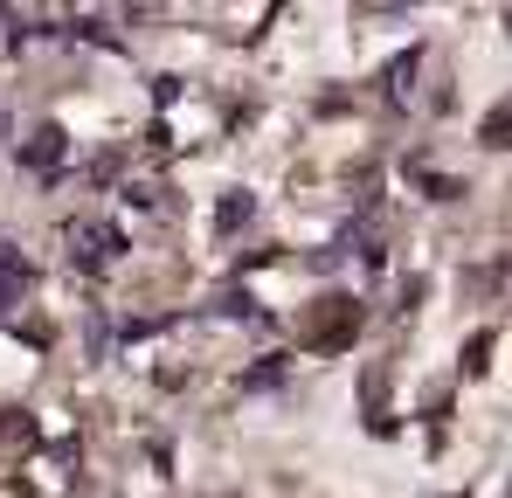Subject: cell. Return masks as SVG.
Returning <instances> with one entry per match:
<instances>
[{"mask_svg":"<svg viewBox=\"0 0 512 498\" xmlns=\"http://www.w3.org/2000/svg\"><path fill=\"white\" fill-rule=\"evenodd\" d=\"M298 339L312 346V353H346L353 339H360V298H319L312 312H305V326H298Z\"/></svg>","mask_w":512,"mask_h":498,"instance_id":"obj_1","label":"cell"},{"mask_svg":"<svg viewBox=\"0 0 512 498\" xmlns=\"http://www.w3.org/2000/svg\"><path fill=\"white\" fill-rule=\"evenodd\" d=\"M118 249H125V236H118L111 222H84V229H70V256H77L84 270H104Z\"/></svg>","mask_w":512,"mask_h":498,"instance_id":"obj_2","label":"cell"},{"mask_svg":"<svg viewBox=\"0 0 512 498\" xmlns=\"http://www.w3.org/2000/svg\"><path fill=\"white\" fill-rule=\"evenodd\" d=\"M478 139H485V146H499V153L512 146V97H499V104L485 111V125H478Z\"/></svg>","mask_w":512,"mask_h":498,"instance_id":"obj_3","label":"cell"},{"mask_svg":"<svg viewBox=\"0 0 512 498\" xmlns=\"http://www.w3.org/2000/svg\"><path fill=\"white\" fill-rule=\"evenodd\" d=\"M56 153H63V132H56V125H42V132H35V139H28V160H56Z\"/></svg>","mask_w":512,"mask_h":498,"instance_id":"obj_4","label":"cell"},{"mask_svg":"<svg viewBox=\"0 0 512 498\" xmlns=\"http://www.w3.org/2000/svg\"><path fill=\"white\" fill-rule=\"evenodd\" d=\"M250 194H229V201H222V215H215V222H222V229H236V222H250Z\"/></svg>","mask_w":512,"mask_h":498,"instance_id":"obj_5","label":"cell"},{"mask_svg":"<svg viewBox=\"0 0 512 498\" xmlns=\"http://www.w3.org/2000/svg\"><path fill=\"white\" fill-rule=\"evenodd\" d=\"M485 353H492V332H478V339L464 346V374H485Z\"/></svg>","mask_w":512,"mask_h":498,"instance_id":"obj_6","label":"cell"},{"mask_svg":"<svg viewBox=\"0 0 512 498\" xmlns=\"http://www.w3.org/2000/svg\"><path fill=\"white\" fill-rule=\"evenodd\" d=\"M0 498H28V485H14V478H0Z\"/></svg>","mask_w":512,"mask_h":498,"instance_id":"obj_7","label":"cell"}]
</instances>
